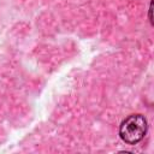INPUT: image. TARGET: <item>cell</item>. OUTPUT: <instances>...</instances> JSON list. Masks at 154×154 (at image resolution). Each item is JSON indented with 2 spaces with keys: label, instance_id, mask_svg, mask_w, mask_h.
Returning a JSON list of instances; mask_svg holds the SVG:
<instances>
[{
  "label": "cell",
  "instance_id": "7a4b0ae2",
  "mask_svg": "<svg viewBox=\"0 0 154 154\" xmlns=\"http://www.w3.org/2000/svg\"><path fill=\"white\" fill-rule=\"evenodd\" d=\"M152 6H153V5H152V2H150V6H149V22H150V24H153V18H152V11H153V10H152Z\"/></svg>",
  "mask_w": 154,
  "mask_h": 154
},
{
  "label": "cell",
  "instance_id": "6da1fadb",
  "mask_svg": "<svg viewBox=\"0 0 154 154\" xmlns=\"http://www.w3.org/2000/svg\"><path fill=\"white\" fill-rule=\"evenodd\" d=\"M147 132V120L142 114H130L119 126V136L128 144H136Z\"/></svg>",
  "mask_w": 154,
  "mask_h": 154
}]
</instances>
